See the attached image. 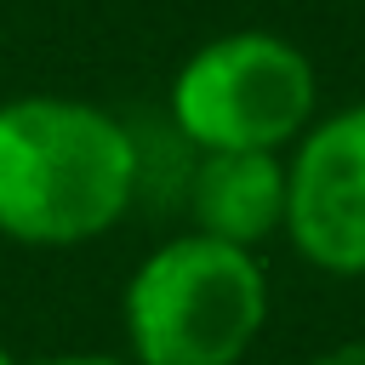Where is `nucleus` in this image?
Segmentation results:
<instances>
[{
  "instance_id": "nucleus-3",
  "label": "nucleus",
  "mask_w": 365,
  "mask_h": 365,
  "mask_svg": "<svg viewBox=\"0 0 365 365\" xmlns=\"http://www.w3.org/2000/svg\"><path fill=\"white\" fill-rule=\"evenodd\" d=\"M165 108L177 137L200 154H285L319 108V80L297 40L268 29H234L182 57Z\"/></svg>"
},
{
  "instance_id": "nucleus-2",
  "label": "nucleus",
  "mask_w": 365,
  "mask_h": 365,
  "mask_svg": "<svg viewBox=\"0 0 365 365\" xmlns=\"http://www.w3.org/2000/svg\"><path fill=\"white\" fill-rule=\"evenodd\" d=\"M274 291L257 251L211 240L200 228L160 240L125 279L120 331L131 365H240L262 325Z\"/></svg>"
},
{
  "instance_id": "nucleus-6",
  "label": "nucleus",
  "mask_w": 365,
  "mask_h": 365,
  "mask_svg": "<svg viewBox=\"0 0 365 365\" xmlns=\"http://www.w3.org/2000/svg\"><path fill=\"white\" fill-rule=\"evenodd\" d=\"M308 365H365V336H348V342H331L319 348Z\"/></svg>"
},
{
  "instance_id": "nucleus-4",
  "label": "nucleus",
  "mask_w": 365,
  "mask_h": 365,
  "mask_svg": "<svg viewBox=\"0 0 365 365\" xmlns=\"http://www.w3.org/2000/svg\"><path fill=\"white\" fill-rule=\"evenodd\" d=\"M279 234L308 268L331 279H365V103L314 114L285 148Z\"/></svg>"
},
{
  "instance_id": "nucleus-1",
  "label": "nucleus",
  "mask_w": 365,
  "mask_h": 365,
  "mask_svg": "<svg viewBox=\"0 0 365 365\" xmlns=\"http://www.w3.org/2000/svg\"><path fill=\"white\" fill-rule=\"evenodd\" d=\"M143 188V148L97 103L29 91L0 103V234L34 251L103 240Z\"/></svg>"
},
{
  "instance_id": "nucleus-8",
  "label": "nucleus",
  "mask_w": 365,
  "mask_h": 365,
  "mask_svg": "<svg viewBox=\"0 0 365 365\" xmlns=\"http://www.w3.org/2000/svg\"><path fill=\"white\" fill-rule=\"evenodd\" d=\"M0 365H17V354H11V348H6V342H0Z\"/></svg>"
},
{
  "instance_id": "nucleus-5",
  "label": "nucleus",
  "mask_w": 365,
  "mask_h": 365,
  "mask_svg": "<svg viewBox=\"0 0 365 365\" xmlns=\"http://www.w3.org/2000/svg\"><path fill=\"white\" fill-rule=\"evenodd\" d=\"M188 228L257 251L285 228V154L222 148L188 171Z\"/></svg>"
},
{
  "instance_id": "nucleus-7",
  "label": "nucleus",
  "mask_w": 365,
  "mask_h": 365,
  "mask_svg": "<svg viewBox=\"0 0 365 365\" xmlns=\"http://www.w3.org/2000/svg\"><path fill=\"white\" fill-rule=\"evenodd\" d=\"M34 365H131L125 354H51V359H34Z\"/></svg>"
}]
</instances>
